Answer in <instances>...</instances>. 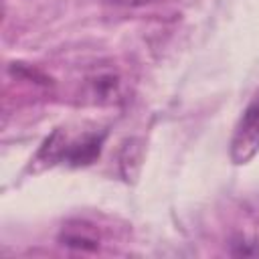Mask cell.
Returning a JSON list of instances; mask_svg holds the SVG:
<instances>
[{"label": "cell", "instance_id": "obj_3", "mask_svg": "<svg viewBox=\"0 0 259 259\" xmlns=\"http://www.w3.org/2000/svg\"><path fill=\"white\" fill-rule=\"evenodd\" d=\"M117 91H119V81L111 73L97 75V77L87 81V95L95 103H109V101H113Z\"/></svg>", "mask_w": 259, "mask_h": 259}, {"label": "cell", "instance_id": "obj_5", "mask_svg": "<svg viewBox=\"0 0 259 259\" xmlns=\"http://www.w3.org/2000/svg\"><path fill=\"white\" fill-rule=\"evenodd\" d=\"M111 2H115V4H119V6H132V8H136V6L150 4L152 0H111Z\"/></svg>", "mask_w": 259, "mask_h": 259}, {"label": "cell", "instance_id": "obj_4", "mask_svg": "<svg viewBox=\"0 0 259 259\" xmlns=\"http://www.w3.org/2000/svg\"><path fill=\"white\" fill-rule=\"evenodd\" d=\"M63 241H65V245H69V247H79V249H95V247H97L95 239H89V237L79 235V233H69V235L63 237Z\"/></svg>", "mask_w": 259, "mask_h": 259}, {"label": "cell", "instance_id": "obj_2", "mask_svg": "<svg viewBox=\"0 0 259 259\" xmlns=\"http://www.w3.org/2000/svg\"><path fill=\"white\" fill-rule=\"evenodd\" d=\"M259 154V89L247 103L231 140V160L247 164Z\"/></svg>", "mask_w": 259, "mask_h": 259}, {"label": "cell", "instance_id": "obj_1", "mask_svg": "<svg viewBox=\"0 0 259 259\" xmlns=\"http://www.w3.org/2000/svg\"><path fill=\"white\" fill-rule=\"evenodd\" d=\"M103 140L105 130H83L79 134L57 130L40 148L36 162L85 166L99 156Z\"/></svg>", "mask_w": 259, "mask_h": 259}]
</instances>
